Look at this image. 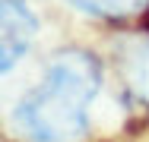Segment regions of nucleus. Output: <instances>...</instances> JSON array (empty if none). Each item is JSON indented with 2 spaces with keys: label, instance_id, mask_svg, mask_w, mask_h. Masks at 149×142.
<instances>
[{
  "label": "nucleus",
  "instance_id": "nucleus-1",
  "mask_svg": "<svg viewBox=\"0 0 149 142\" xmlns=\"http://www.w3.org/2000/svg\"><path fill=\"white\" fill-rule=\"evenodd\" d=\"M102 88V66L89 51H60L41 82L16 104V126L29 142H76L89 130V108Z\"/></svg>",
  "mask_w": 149,
  "mask_h": 142
},
{
  "label": "nucleus",
  "instance_id": "nucleus-2",
  "mask_svg": "<svg viewBox=\"0 0 149 142\" xmlns=\"http://www.w3.org/2000/svg\"><path fill=\"white\" fill-rule=\"evenodd\" d=\"M35 32L38 19L26 6V0H0V76L29 54Z\"/></svg>",
  "mask_w": 149,
  "mask_h": 142
},
{
  "label": "nucleus",
  "instance_id": "nucleus-3",
  "mask_svg": "<svg viewBox=\"0 0 149 142\" xmlns=\"http://www.w3.org/2000/svg\"><path fill=\"white\" fill-rule=\"evenodd\" d=\"M120 79L127 92L149 108V38L130 41L120 54Z\"/></svg>",
  "mask_w": 149,
  "mask_h": 142
},
{
  "label": "nucleus",
  "instance_id": "nucleus-4",
  "mask_svg": "<svg viewBox=\"0 0 149 142\" xmlns=\"http://www.w3.org/2000/svg\"><path fill=\"white\" fill-rule=\"evenodd\" d=\"M70 3L83 13L102 16V19H130L149 6V0H70Z\"/></svg>",
  "mask_w": 149,
  "mask_h": 142
}]
</instances>
